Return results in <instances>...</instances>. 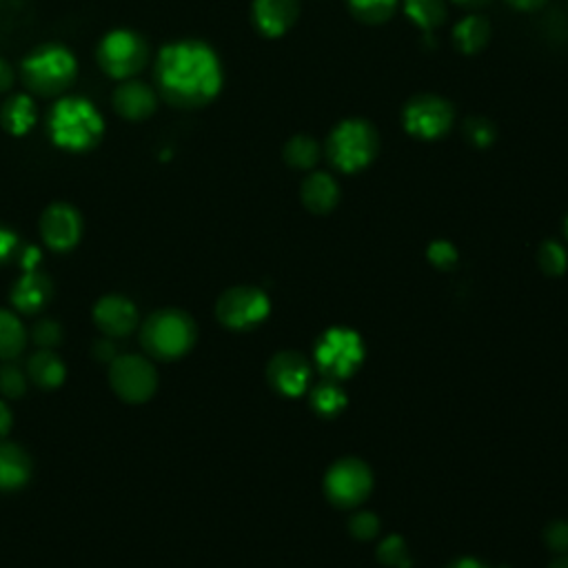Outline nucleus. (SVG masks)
<instances>
[{
    "instance_id": "obj_1",
    "label": "nucleus",
    "mask_w": 568,
    "mask_h": 568,
    "mask_svg": "<svg viewBox=\"0 0 568 568\" xmlns=\"http://www.w3.org/2000/svg\"><path fill=\"white\" fill-rule=\"evenodd\" d=\"M156 80L163 96L184 109L211 103L222 89V67L209 44L178 40L167 44L156 63Z\"/></svg>"
},
{
    "instance_id": "obj_2",
    "label": "nucleus",
    "mask_w": 568,
    "mask_h": 568,
    "mask_svg": "<svg viewBox=\"0 0 568 568\" xmlns=\"http://www.w3.org/2000/svg\"><path fill=\"white\" fill-rule=\"evenodd\" d=\"M50 133L54 145L82 154L93 150L105 133V120L96 105L80 96L63 99L50 112Z\"/></svg>"
},
{
    "instance_id": "obj_3",
    "label": "nucleus",
    "mask_w": 568,
    "mask_h": 568,
    "mask_svg": "<svg viewBox=\"0 0 568 568\" xmlns=\"http://www.w3.org/2000/svg\"><path fill=\"white\" fill-rule=\"evenodd\" d=\"M78 63L63 44H40L21 65L23 82L38 96H59L76 80Z\"/></svg>"
},
{
    "instance_id": "obj_4",
    "label": "nucleus",
    "mask_w": 568,
    "mask_h": 568,
    "mask_svg": "<svg viewBox=\"0 0 568 568\" xmlns=\"http://www.w3.org/2000/svg\"><path fill=\"white\" fill-rule=\"evenodd\" d=\"M196 322L180 309H163L152 313L142 324V347L158 360L182 358L196 343Z\"/></svg>"
},
{
    "instance_id": "obj_5",
    "label": "nucleus",
    "mask_w": 568,
    "mask_h": 568,
    "mask_svg": "<svg viewBox=\"0 0 568 568\" xmlns=\"http://www.w3.org/2000/svg\"><path fill=\"white\" fill-rule=\"evenodd\" d=\"M377 133L366 120H345L326 140V156L338 171L356 173L373 163Z\"/></svg>"
},
{
    "instance_id": "obj_6",
    "label": "nucleus",
    "mask_w": 568,
    "mask_h": 568,
    "mask_svg": "<svg viewBox=\"0 0 568 568\" xmlns=\"http://www.w3.org/2000/svg\"><path fill=\"white\" fill-rule=\"evenodd\" d=\"M364 360V343L353 328H326L313 349V362L328 380H347Z\"/></svg>"
},
{
    "instance_id": "obj_7",
    "label": "nucleus",
    "mask_w": 568,
    "mask_h": 568,
    "mask_svg": "<svg viewBox=\"0 0 568 568\" xmlns=\"http://www.w3.org/2000/svg\"><path fill=\"white\" fill-rule=\"evenodd\" d=\"M322 489L336 508H356L371 495L373 473L366 462L343 457L326 468Z\"/></svg>"
},
{
    "instance_id": "obj_8",
    "label": "nucleus",
    "mask_w": 568,
    "mask_h": 568,
    "mask_svg": "<svg viewBox=\"0 0 568 568\" xmlns=\"http://www.w3.org/2000/svg\"><path fill=\"white\" fill-rule=\"evenodd\" d=\"M150 47L140 34L131 29L109 31L99 44V63L103 72L116 80L133 78L147 65Z\"/></svg>"
},
{
    "instance_id": "obj_9",
    "label": "nucleus",
    "mask_w": 568,
    "mask_h": 568,
    "mask_svg": "<svg viewBox=\"0 0 568 568\" xmlns=\"http://www.w3.org/2000/svg\"><path fill=\"white\" fill-rule=\"evenodd\" d=\"M109 383L120 400L140 404L156 393L158 373L147 358L118 356L109 366Z\"/></svg>"
},
{
    "instance_id": "obj_10",
    "label": "nucleus",
    "mask_w": 568,
    "mask_h": 568,
    "mask_svg": "<svg viewBox=\"0 0 568 568\" xmlns=\"http://www.w3.org/2000/svg\"><path fill=\"white\" fill-rule=\"evenodd\" d=\"M271 302L262 289L233 287L227 289L216 305L218 320L233 331H249L269 315Z\"/></svg>"
},
{
    "instance_id": "obj_11",
    "label": "nucleus",
    "mask_w": 568,
    "mask_h": 568,
    "mask_svg": "<svg viewBox=\"0 0 568 568\" xmlns=\"http://www.w3.org/2000/svg\"><path fill=\"white\" fill-rule=\"evenodd\" d=\"M404 129L419 140H436L453 125V109L440 96H417L402 112Z\"/></svg>"
},
{
    "instance_id": "obj_12",
    "label": "nucleus",
    "mask_w": 568,
    "mask_h": 568,
    "mask_svg": "<svg viewBox=\"0 0 568 568\" xmlns=\"http://www.w3.org/2000/svg\"><path fill=\"white\" fill-rule=\"evenodd\" d=\"M267 380L273 391L287 398H298L311 389V362L298 351H280L267 364Z\"/></svg>"
},
{
    "instance_id": "obj_13",
    "label": "nucleus",
    "mask_w": 568,
    "mask_h": 568,
    "mask_svg": "<svg viewBox=\"0 0 568 568\" xmlns=\"http://www.w3.org/2000/svg\"><path fill=\"white\" fill-rule=\"evenodd\" d=\"M40 235L50 249L69 251L82 235V218L72 205L56 203L44 209L40 218Z\"/></svg>"
},
{
    "instance_id": "obj_14",
    "label": "nucleus",
    "mask_w": 568,
    "mask_h": 568,
    "mask_svg": "<svg viewBox=\"0 0 568 568\" xmlns=\"http://www.w3.org/2000/svg\"><path fill=\"white\" fill-rule=\"evenodd\" d=\"M93 322L99 324L105 336L122 338L135 328L138 311L133 302L122 296H105L93 307Z\"/></svg>"
},
{
    "instance_id": "obj_15",
    "label": "nucleus",
    "mask_w": 568,
    "mask_h": 568,
    "mask_svg": "<svg viewBox=\"0 0 568 568\" xmlns=\"http://www.w3.org/2000/svg\"><path fill=\"white\" fill-rule=\"evenodd\" d=\"M251 12L258 31L277 38L296 25L300 16V0H254Z\"/></svg>"
},
{
    "instance_id": "obj_16",
    "label": "nucleus",
    "mask_w": 568,
    "mask_h": 568,
    "mask_svg": "<svg viewBox=\"0 0 568 568\" xmlns=\"http://www.w3.org/2000/svg\"><path fill=\"white\" fill-rule=\"evenodd\" d=\"M114 107L127 120H145L158 107L156 91L138 80H127L114 91Z\"/></svg>"
},
{
    "instance_id": "obj_17",
    "label": "nucleus",
    "mask_w": 568,
    "mask_h": 568,
    "mask_svg": "<svg viewBox=\"0 0 568 568\" xmlns=\"http://www.w3.org/2000/svg\"><path fill=\"white\" fill-rule=\"evenodd\" d=\"M54 296V284L44 273L29 269L16 284L12 292V305L23 313H36L50 305Z\"/></svg>"
},
{
    "instance_id": "obj_18",
    "label": "nucleus",
    "mask_w": 568,
    "mask_h": 568,
    "mask_svg": "<svg viewBox=\"0 0 568 568\" xmlns=\"http://www.w3.org/2000/svg\"><path fill=\"white\" fill-rule=\"evenodd\" d=\"M31 478V460L29 455L12 444L0 442V491L23 489Z\"/></svg>"
},
{
    "instance_id": "obj_19",
    "label": "nucleus",
    "mask_w": 568,
    "mask_h": 568,
    "mask_svg": "<svg viewBox=\"0 0 568 568\" xmlns=\"http://www.w3.org/2000/svg\"><path fill=\"white\" fill-rule=\"evenodd\" d=\"M302 203L313 214H328L334 211L340 201V186L328 173H311L300 189Z\"/></svg>"
},
{
    "instance_id": "obj_20",
    "label": "nucleus",
    "mask_w": 568,
    "mask_h": 568,
    "mask_svg": "<svg viewBox=\"0 0 568 568\" xmlns=\"http://www.w3.org/2000/svg\"><path fill=\"white\" fill-rule=\"evenodd\" d=\"M27 375L40 389H56L65 383L67 371L63 360L52 349H40L29 358Z\"/></svg>"
},
{
    "instance_id": "obj_21",
    "label": "nucleus",
    "mask_w": 568,
    "mask_h": 568,
    "mask_svg": "<svg viewBox=\"0 0 568 568\" xmlns=\"http://www.w3.org/2000/svg\"><path fill=\"white\" fill-rule=\"evenodd\" d=\"M0 125L12 135H25L36 125V105L27 93H16L3 109H0Z\"/></svg>"
},
{
    "instance_id": "obj_22",
    "label": "nucleus",
    "mask_w": 568,
    "mask_h": 568,
    "mask_svg": "<svg viewBox=\"0 0 568 568\" xmlns=\"http://www.w3.org/2000/svg\"><path fill=\"white\" fill-rule=\"evenodd\" d=\"M309 404L318 415L334 417L347 406V391L338 380H328V377H324L322 383L311 387Z\"/></svg>"
},
{
    "instance_id": "obj_23",
    "label": "nucleus",
    "mask_w": 568,
    "mask_h": 568,
    "mask_svg": "<svg viewBox=\"0 0 568 568\" xmlns=\"http://www.w3.org/2000/svg\"><path fill=\"white\" fill-rule=\"evenodd\" d=\"M453 38L462 54H478L480 50H485L491 38V25L480 16H468L457 23Z\"/></svg>"
},
{
    "instance_id": "obj_24",
    "label": "nucleus",
    "mask_w": 568,
    "mask_h": 568,
    "mask_svg": "<svg viewBox=\"0 0 568 568\" xmlns=\"http://www.w3.org/2000/svg\"><path fill=\"white\" fill-rule=\"evenodd\" d=\"M27 345L25 326L8 309H0V360H14Z\"/></svg>"
},
{
    "instance_id": "obj_25",
    "label": "nucleus",
    "mask_w": 568,
    "mask_h": 568,
    "mask_svg": "<svg viewBox=\"0 0 568 568\" xmlns=\"http://www.w3.org/2000/svg\"><path fill=\"white\" fill-rule=\"evenodd\" d=\"M404 12L424 31L436 29L447 18L444 0H406Z\"/></svg>"
},
{
    "instance_id": "obj_26",
    "label": "nucleus",
    "mask_w": 568,
    "mask_h": 568,
    "mask_svg": "<svg viewBox=\"0 0 568 568\" xmlns=\"http://www.w3.org/2000/svg\"><path fill=\"white\" fill-rule=\"evenodd\" d=\"M284 160L294 169H311L320 160L318 142L309 135H296L284 147Z\"/></svg>"
},
{
    "instance_id": "obj_27",
    "label": "nucleus",
    "mask_w": 568,
    "mask_h": 568,
    "mask_svg": "<svg viewBox=\"0 0 568 568\" xmlns=\"http://www.w3.org/2000/svg\"><path fill=\"white\" fill-rule=\"evenodd\" d=\"M377 561L385 564L387 568H411V553L400 535H389L380 544H377Z\"/></svg>"
},
{
    "instance_id": "obj_28",
    "label": "nucleus",
    "mask_w": 568,
    "mask_h": 568,
    "mask_svg": "<svg viewBox=\"0 0 568 568\" xmlns=\"http://www.w3.org/2000/svg\"><path fill=\"white\" fill-rule=\"evenodd\" d=\"M347 3L353 16L364 23H383L398 8V0H347Z\"/></svg>"
},
{
    "instance_id": "obj_29",
    "label": "nucleus",
    "mask_w": 568,
    "mask_h": 568,
    "mask_svg": "<svg viewBox=\"0 0 568 568\" xmlns=\"http://www.w3.org/2000/svg\"><path fill=\"white\" fill-rule=\"evenodd\" d=\"M538 264L540 269L551 275V277H557L566 271V264H568V258H566V251L559 243L555 241H546L540 245V251H538Z\"/></svg>"
},
{
    "instance_id": "obj_30",
    "label": "nucleus",
    "mask_w": 568,
    "mask_h": 568,
    "mask_svg": "<svg viewBox=\"0 0 568 568\" xmlns=\"http://www.w3.org/2000/svg\"><path fill=\"white\" fill-rule=\"evenodd\" d=\"M349 533L360 542H369L380 533V519H377L371 511H358L349 519Z\"/></svg>"
},
{
    "instance_id": "obj_31",
    "label": "nucleus",
    "mask_w": 568,
    "mask_h": 568,
    "mask_svg": "<svg viewBox=\"0 0 568 568\" xmlns=\"http://www.w3.org/2000/svg\"><path fill=\"white\" fill-rule=\"evenodd\" d=\"M25 389H27V375L18 366L5 364L0 369V393L8 398H21Z\"/></svg>"
},
{
    "instance_id": "obj_32",
    "label": "nucleus",
    "mask_w": 568,
    "mask_h": 568,
    "mask_svg": "<svg viewBox=\"0 0 568 568\" xmlns=\"http://www.w3.org/2000/svg\"><path fill=\"white\" fill-rule=\"evenodd\" d=\"M542 540L548 551L557 555H568V522L566 519H555V522H551L544 529Z\"/></svg>"
},
{
    "instance_id": "obj_33",
    "label": "nucleus",
    "mask_w": 568,
    "mask_h": 568,
    "mask_svg": "<svg viewBox=\"0 0 568 568\" xmlns=\"http://www.w3.org/2000/svg\"><path fill=\"white\" fill-rule=\"evenodd\" d=\"M31 338L40 349H54L63 338L61 324L54 320H40L31 331Z\"/></svg>"
},
{
    "instance_id": "obj_34",
    "label": "nucleus",
    "mask_w": 568,
    "mask_h": 568,
    "mask_svg": "<svg viewBox=\"0 0 568 568\" xmlns=\"http://www.w3.org/2000/svg\"><path fill=\"white\" fill-rule=\"evenodd\" d=\"M466 135L476 147H491L495 140V127L485 118H473L466 122Z\"/></svg>"
},
{
    "instance_id": "obj_35",
    "label": "nucleus",
    "mask_w": 568,
    "mask_h": 568,
    "mask_svg": "<svg viewBox=\"0 0 568 568\" xmlns=\"http://www.w3.org/2000/svg\"><path fill=\"white\" fill-rule=\"evenodd\" d=\"M429 260L438 269H451L457 262V249L447 241H436L429 247Z\"/></svg>"
},
{
    "instance_id": "obj_36",
    "label": "nucleus",
    "mask_w": 568,
    "mask_h": 568,
    "mask_svg": "<svg viewBox=\"0 0 568 568\" xmlns=\"http://www.w3.org/2000/svg\"><path fill=\"white\" fill-rule=\"evenodd\" d=\"M18 247H21L18 235L5 227H0V264L10 262L18 254Z\"/></svg>"
},
{
    "instance_id": "obj_37",
    "label": "nucleus",
    "mask_w": 568,
    "mask_h": 568,
    "mask_svg": "<svg viewBox=\"0 0 568 568\" xmlns=\"http://www.w3.org/2000/svg\"><path fill=\"white\" fill-rule=\"evenodd\" d=\"M93 353H96V358L101 360V362H114L118 356H116V347H114V343H109V340H101V343H96V347H93Z\"/></svg>"
},
{
    "instance_id": "obj_38",
    "label": "nucleus",
    "mask_w": 568,
    "mask_h": 568,
    "mask_svg": "<svg viewBox=\"0 0 568 568\" xmlns=\"http://www.w3.org/2000/svg\"><path fill=\"white\" fill-rule=\"evenodd\" d=\"M14 87V69L10 63L0 59V93H5Z\"/></svg>"
},
{
    "instance_id": "obj_39",
    "label": "nucleus",
    "mask_w": 568,
    "mask_h": 568,
    "mask_svg": "<svg viewBox=\"0 0 568 568\" xmlns=\"http://www.w3.org/2000/svg\"><path fill=\"white\" fill-rule=\"evenodd\" d=\"M12 411H10V406L3 402V400H0V438H5L8 434H10V429H12Z\"/></svg>"
},
{
    "instance_id": "obj_40",
    "label": "nucleus",
    "mask_w": 568,
    "mask_h": 568,
    "mask_svg": "<svg viewBox=\"0 0 568 568\" xmlns=\"http://www.w3.org/2000/svg\"><path fill=\"white\" fill-rule=\"evenodd\" d=\"M508 3L519 12H533L544 5V0H508Z\"/></svg>"
},
{
    "instance_id": "obj_41",
    "label": "nucleus",
    "mask_w": 568,
    "mask_h": 568,
    "mask_svg": "<svg viewBox=\"0 0 568 568\" xmlns=\"http://www.w3.org/2000/svg\"><path fill=\"white\" fill-rule=\"evenodd\" d=\"M449 568H491V566H487L485 561H480L476 557H462V559L453 561Z\"/></svg>"
},
{
    "instance_id": "obj_42",
    "label": "nucleus",
    "mask_w": 568,
    "mask_h": 568,
    "mask_svg": "<svg viewBox=\"0 0 568 568\" xmlns=\"http://www.w3.org/2000/svg\"><path fill=\"white\" fill-rule=\"evenodd\" d=\"M548 568H568V555H561V557H557Z\"/></svg>"
},
{
    "instance_id": "obj_43",
    "label": "nucleus",
    "mask_w": 568,
    "mask_h": 568,
    "mask_svg": "<svg viewBox=\"0 0 568 568\" xmlns=\"http://www.w3.org/2000/svg\"><path fill=\"white\" fill-rule=\"evenodd\" d=\"M460 5H473V3H482V0H455Z\"/></svg>"
},
{
    "instance_id": "obj_44",
    "label": "nucleus",
    "mask_w": 568,
    "mask_h": 568,
    "mask_svg": "<svg viewBox=\"0 0 568 568\" xmlns=\"http://www.w3.org/2000/svg\"><path fill=\"white\" fill-rule=\"evenodd\" d=\"M566 235H568V218H566Z\"/></svg>"
}]
</instances>
